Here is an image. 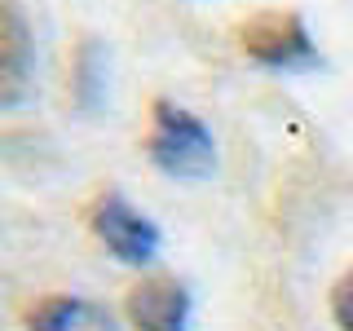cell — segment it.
Returning a JSON list of instances; mask_svg holds the SVG:
<instances>
[{
  "mask_svg": "<svg viewBox=\"0 0 353 331\" xmlns=\"http://www.w3.org/2000/svg\"><path fill=\"white\" fill-rule=\"evenodd\" d=\"M150 159L159 172L168 177H208L216 168V146L212 132L199 115H190L185 106L159 97L150 110V141H146Z\"/></svg>",
  "mask_w": 353,
  "mask_h": 331,
  "instance_id": "cell-1",
  "label": "cell"
},
{
  "mask_svg": "<svg viewBox=\"0 0 353 331\" xmlns=\"http://www.w3.org/2000/svg\"><path fill=\"white\" fill-rule=\"evenodd\" d=\"M239 44L256 66L270 71H301V66H318L314 36H309L305 18L292 9H261L239 27Z\"/></svg>",
  "mask_w": 353,
  "mask_h": 331,
  "instance_id": "cell-2",
  "label": "cell"
},
{
  "mask_svg": "<svg viewBox=\"0 0 353 331\" xmlns=\"http://www.w3.org/2000/svg\"><path fill=\"white\" fill-rule=\"evenodd\" d=\"M88 221H93V234L102 239V248L124 265H146L154 257V248H159V230L124 194H102Z\"/></svg>",
  "mask_w": 353,
  "mask_h": 331,
  "instance_id": "cell-3",
  "label": "cell"
},
{
  "mask_svg": "<svg viewBox=\"0 0 353 331\" xmlns=\"http://www.w3.org/2000/svg\"><path fill=\"white\" fill-rule=\"evenodd\" d=\"M124 309L137 331H185L190 318V292L172 274H146L128 287Z\"/></svg>",
  "mask_w": 353,
  "mask_h": 331,
  "instance_id": "cell-4",
  "label": "cell"
},
{
  "mask_svg": "<svg viewBox=\"0 0 353 331\" xmlns=\"http://www.w3.org/2000/svg\"><path fill=\"white\" fill-rule=\"evenodd\" d=\"M36 75V40L14 0H0V106H14L27 97Z\"/></svg>",
  "mask_w": 353,
  "mask_h": 331,
  "instance_id": "cell-5",
  "label": "cell"
},
{
  "mask_svg": "<svg viewBox=\"0 0 353 331\" xmlns=\"http://www.w3.org/2000/svg\"><path fill=\"white\" fill-rule=\"evenodd\" d=\"M27 331H119L102 305L80 296H44L27 309Z\"/></svg>",
  "mask_w": 353,
  "mask_h": 331,
  "instance_id": "cell-6",
  "label": "cell"
},
{
  "mask_svg": "<svg viewBox=\"0 0 353 331\" xmlns=\"http://www.w3.org/2000/svg\"><path fill=\"white\" fill-rule=\"evenodd\" d=\"M102 75H106L102 44H97V40L80 44V53H75V97H80L84 106L102 102Z\"/></svg>",
  "mask_w": 353,
  "mask_h": 331,
  "instance_id": "cell-7",
  "label": "cell"
},
{
  "mask_svg": "<svg viewBox=\"0 0 353 331\" xmlns=\"http://www.w3.org/2000/svg\"><path fill=\"white\" fill-rule=\"evenodd\" d=\"M331 318L340 331H353V270H345L340 283L331 287Z\"/></svg>",
  "mask_w": 353,
  "mask_h": 331,
  "instance_id": "cell-8",
  "label": "cell"
}]
</instances>
